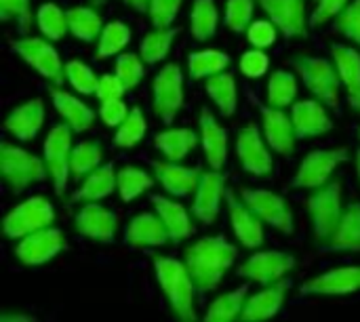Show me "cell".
<instances>
[{
    "mask_svg": "<svg viewBox=\"0 0 360 322\" xmlns=\"http://www.w3.org/2000/svg\"><path fill=\"white\" fill-rule=\"evenodd\" d=\"M297 95V80L291 72L285 70H276L270 74L268 86H266V97L268 103L274 108H287L293 103Z\"/></svg>",
    "mask_w": 360,
    "mask_h": 322,
    "instance_id": "60d3db41",
    "label": "cell"
},
{
    "mask_svg": "<svg viewBox=\"0 0 360 322\" xmlns=\"http://www.w3.org/2000/svg\"><path fill=\"white\" fill-rule=\"evenodd\" d=\"M359 137H360V129H359Z\"/></svg>",
    "mask_w": 360,
    "mask_h": 322,
    "instance_id": "6125c7cd",
    "label": "cell"
},
{
    "mask_svg": "<svg viewBox=\"0 0 360 322\" xmlns=\"http://www.w3.org/2000/svg\"><path fill=\"white\" fill-rule=\"evenodd\" d=\"M226 205H228V213H230V224L232 230L236 234V238L240 240L243 247L247 249H257L264 243V221L245 205V200L234 192H226Z\"/></svg>",
    "mask_w": 360,
    "mask_h": 322,
    "instance_id": "ffe728a7",
    "label": "cell"
},
{
    "mask_svg": "<svg viewBox=\"0 0 360 322\" xmlns=\"http://www.w3.org/2000/svg\"><path fill=\"white\" fill-rule=\"evenodd\" d=\"M143 59L141 55H135V53H122L118 55L116 59V65H114V74L124 82L127 91H133L141 80H143Z\"/></svg>",
    "mask_w": 360,
    "mask_h": 322,
    "instance_id": "bcb514c9",
    "label": "cell"
},
{
    "mask_svg": "<svg viewBox=\"0 0 360 322\" xmlns=\"http://www.w3.org/2000/svg\"><path fill=\"white\" fill-rule=\"evenodd\" d=\"M266 137L262 135L257 124H247L238 131L236 154L243 169L255 177H268L272 173V156L266 148Z\"/></svg>",
    "mask_w": 360,
    "mask_h": 322,
    "instance_id": "5bb4252c",
    "label": "cell"
},
{
    "mask_svg": "<svg viewBox=\"0 0 360 322\" xmlns=\"http://www.w3.org/2000/svg\"><path fill=\"white\" fill-rule=\"evenodd\" d=\"M335 30L360 46V0L348 2V6L338 15Z\"/></svg>",
    "mask_w": 360,
    "mask_h": 322,
    "instance_id": "681fc988",
    "label": "cell"
},
{
    "mask_svg": "<svg viewBox=\"0 0 360 322\" xmlns=\"http://www.w3.org/2000/svg\"><path fill=\"white\" fill-rule=\"evenodd\" d=\"M255 11V0H228L226 4V27L234 34L249 30Z\"/></svg>",
    "mask_w": 360,
    "mask_h": 322,
    "instance_id": "7dc6e473",
    "label": "cell"
},
{
    "mask_svg": "<svg viewBox=\"0 0 360 322\" xmlns=\"http://www.w3.org/2000/svg\"><path fill=\"white\" fill-rule=\"evenodd\" d=\"M262 131L268 141V146L281 154V156H291L295 152V141L297 133L293 127V118L283 112V108L274 105H262Z\"/></svg>",
    "mask_w": 360,
    "mask_h": 322,
    "instance_id": "2e32d148",
    "label": "cell"
},
{
    "mask_svg": "<svg viewBox=\"0 0 360 322\" xmlns=\"http://www.w3.org/2000/svg\"><path fill=\"white\" fill-rule=\"evenodd\" d=\"M356 291H360V266L335 268L302 285V295L338 297V295H350Z\"/></svg>",
    "mask_w": 360,
    "mask_h": 322,
    "instance_id": "e0dca14e",
    "label": "cell"
},
{
    "mask_svg": "<svg viewBox=\"0 0 360 322\" xmlns=\"http://www.w3.org/2000/svg\"><path fill=\"white\" fill-rule=\"evenodd\" d=\"M0 19L2 21H17L19 32L25 36L32 27L30 0H0Z\"/></svg>",
    "mask_w": 360,
    "mask_h": 322,
    "instance_id": "c3c4849f",
    "label": "cell"
},
{
    "mask_svg": "<svg viewBox=\"0 0 360 322\" xmlns=\"http://www.w3.org/2000/svg\"><path fill=\"white\" fill-rule=\"evenodd\" d=\"M124 4L137 13H148V6H150V0H124Z\"/></svg>",
    "mask_w": 360,
    "mask_h": 322,
    "instance_id": "6f0895ef",
    "label": "cell"
},
{
    "mask_svg": "<svg viewBox=\"0 0 360 322\" xmlns=\"http://www.w3.org/2000/svg\"><path fill=\"white\" fill-rule=\"evenodd\" d=\"M55 221V209L44 196H32L19 202L13 211L6 213L2 221V232L8 238H23L36 230H42Z\"/></svg>",
    "mask_w": 360,
    "mask_h": 322,
    "instance_id": "ba28073f",
    "label": "cell"
},
{
    "mask_svg": "<svg viewBox=\"0 0 360 322\" xmlns=\"http://www.w3.org/2000/svg\"><path fill=\"white\" fill-rule=\"evenodd\" d=\"M190 30L194 40L205 42L217 32V6L215 0H194L190 15Z\"/></svg>",
    "mask_w": 360,
    "mask_h": 322,
    "instance_id": "f35d334b",
    "label": "cell"
},
{
    "mask_svg": "<svg viewBox=\"0 0 360 322\" xmlns=\"http://www.w3.org/2000/svg\"><path fill=\"white\" fill-rule=\"evenodd\" d=\"M152 205H154L156 213L160 215V219L165 221L169 236H171V243L188 240L194 234L192 217L184 205L171 200L169 196H160V194H152Z\"/></svg>",
    "mask_w": 360,
    "mask_h": 322,
    "instance_id": "f546056e",
    "label": "cell"
},
{
    "mask_svg": "<svg viewBox=\"0 0 360 322\" xmlns=\"http://www.w3.org/2000/svg\"><path fill=\"white\" fill-rule=\"evenodd\" d=\"M127 93V86L124 82L116 76V74H105L99 78L97 82V91H95V97L99 101H110V99H122Z\"/></svg>",
    "mask_w": 360,
    "mask_h": 322,
    "instance_id": "11a10c76",
    "label": "cell"
},
{
    "mask_svg": "<svg viewBox=\"0 0 360 322\" xmlns=\"http://www.w3.org/2000/svg\"><path fill=\"white\" fill-rule=\"evenodd\" d=\"M230 65V55L217 49H205V51H194L188 57V74L192 80H202L211 78L219 72H224Z\"/></svg>",
    "mask_w": 360,
    "mask_h": 322,
    "instance_id": "e575fe53",
    "label": "cell"
},
{
    "mask_svg": "<svg viewBox=\"0 0 360 322\" xmlns=\"http://www.w3.org/2000/svg\"><path fill=\"white\" fill-rule=\"evenodd\" d=\"M11 51L21 57L34 72L46 78L53 84H63L65 80V65L59 59V53L51 42L36 36H23L19 40H11Z\"/></svg>",
    "mask_w": 360,
    "mask_h": 322,
    "instance_id": "8992f818",
    "label": "cell"
},
{
    "mask_svg": "<svg viewBox=\"0 0 360 322\" xmlns=\"http://www.w3.org/2000/svg\"><path fill=\"white\" fill-rule=\"evenodd\" d=\"M65 80L80 95H95L97 82H99V78L95 76V72L86 63H82L78 59H72V61L65 63Z\"/></svg>",
    "mask_w": 360,
    "mask_h": 322,
    "instance_id": "f6af8a7d",
    "label": "cell"
},
{
    "mask_svg": "<svg viewBox=\"0 0 360 322\" xmlns=\"http://www.w3.org/2000/svg\"><path fill=\"white\" fill-rule=\"evenodd\" d=\"M154 186V177L139 167H122L118 171V194L124 202L139 198Z\"/></svg>",
    "mask_w": 360,
    "mask_h": 322,
    "instance_id": "b9f144b4",
    "label": "cell"
},
{
    "mask_svg": "<svg viewBox=\"0 0 360 322\" xmlns=\"http://www.w3.org/2000/svg\"><path fill=\"white\" fill-rule=\"evenodd\" d=\"M184 0H150L148 15L154 27H171Z\"/></svg>",
    "mask_w": 360,
    "mask_h": 322,
    "instance_id": "f907efd6",
    "label": "cell"
},
{
    "mask_svg": "<svg viewBox=\"0 0 360 322\" xmlns=\"http://www.w3.org/2000/svg\"><path fill=\"white\" fill-rule=\"evenodd\" d=\"M295 268V257L291 253L285 251H259L253 253L240 268H238V276L247 278L251 283L257 285H272L283 281L291 270Z\"/></svg>",
    "mask_w": 360,
    "mask_h": 322,
    "instance_id": "7c38bea8",
    "label": "cell"
},
{
    "mask_svg": "<svg viewBox=\"0 0 360 322\" xmlns=\"http://www.w3.org/2000/svg\"><path fill=\"white\" fill-rule=\"evenodd\" d=\"M49 93H51V101H53L57 114L63 118V122L70 124V129L74 133H84V131H89L93 127L95 112L84 101H80L78 97H74L68 91L59 89L57 84L53 89H49Z\"/></svg>",
    "mask_w": 360,
    "mask_h": 322,
    "instance_id": "83f0119b",
    "label": "cell"
},
{
    "mask_svg": "<svg viewBox=\"0 0 360 322\" xmlns=\"http://www.w3.org/2000/svg\"><path fill=\"white\" fill-rule=\"evenodd\" d=\"M291 289V281L289 278H283L278 283H272L268 285L266 289H262L259 293L247 297V304L243 308V314H240V321L247 322H257V321H270L274 318L285 300H287V293Z\"/></svg>",
    "mask_w": 360,
    "mask_h": 322,
    "instance_id": "7402d4cb",
    "label": "cell"
},
{
    "mask_svg": "<svg viewBox=\"0 0 360 322\" xmlns=\"http://www.w3.org/2000/svg\"><path fill=\"white\" fill-rule=\"evenodd\" d=\"M131 110H127V103L122 99H110V101H101L99 108V116L105 122V127H120L124 122V118L129 116Z\"/></svg>",
    "mask_w": 360,
    "mask_h": 322,
    "instance_id": "9f6ffc18",
    "label": "cell"
},
{
    "mask_svg": "<svg viewBox=\"0 0 360 322\" xmlns=\"http://www.w3.org/2000/svg\"><path fill=\"white\" fill-rule=\"evenodd\" d=\"M36 23L44 38L49 40H61L70 27H68V15L53 2H44L36 11Z\"/></svg>",
    "mask_w": 360,
    "mask_h": 322,
    "instance_id": "7bdbcfd3",
    "label": "cell"
},
{
    "mask_svg": "<svg viewBox=\"0 0 360 322\" xmlns=\"http://www.w3.org/2000/svg\"><path fill=\"white\" fill-rule=\"evenodd\" d=\"M74 228L84 238H91L97 243H112L116 238L118 217L114 211L97 202H84V207L76 213Z\"/></svg>",
    "mask_w": 360,
    "mask_h": 322,
    "instance_id": "ac0fdd59",
    "label": "cell"
},
{
    "mask_svg": "<svg viewBox=\"0 0 360 322\" xmlns=\"http://www.w3.org/2000/svg\"><path fill=\"white\" fill-rule=\"evenodd\" d=\"M291 65L295 72L302 76L304 84L308 91L323 101L327 108H333L340 112V89H342V78L338 72V65L323 57H312V55H295L291 59Z\"/></svg>",
    "mask_w": 360,
    "mask_h": 322,
    "instance_id": "3957f363",
    "label": "cell"
},
{
    "mask_svg": "<svg viewBox=\"0 0 360 322\" xmlns=\"http://www.w3.org/2000/svg\"><path fill=\"white\" fill-rule=\"evenodd\" d=\"M116 188H118V173L114 169V162H105L84 177L82 186L72 194L70 202H97L108 198Z\"/></svg>",
    "mask_w": 360,
    "mask_h": 322,
    "instance_id": "f1b7e54d",
    "label": "cell"
},
{
    "mask_svg": "<svg viewBox=\"0 0 360 322\" xmlns=\"http://www.w3.org/2000/svg\"><path fill=\"white\" fill-rule=\"evenodd\" d=\"M268 17L287 38H306L308 36V17L306 0H257Z\"/></svg>",
    "mask_w": 360,
    "mask_h": 322,
    "instance_id": "d6986e66",
    "label": "cell"
},
{
    "mask_svg": "<svg viewBox=\"0 0 360 322\" xmlns=\"http://www.w3.org/2000/svg\"><path fill=\"white\" fill-rule=\"evenodd\" d=\"M0 321H34L32 316H21V314H2Z\"/></svg>",
    "mask_w": 360,
    "mask_h": 322,
    "instance_id": "680465c9",
    "label": "cell"
},
{
    "mask_svg": "<svg viewBox=\"0 0 360 322\" xmlns=\"http://www.w3.org/2000/svg\"><path fill=\"white\" fill-rule=\"evenodd\" d=\"M198 124H200L205 158L213 171H221L228 160V131L217 122L215 114L209 108L200 110Z\"/></svg>",
    "mask_w": 360,
    "mask_h": 322,
    "instance_id": "603a6c76",
    "label": "cell"
},
{
    "mask_svg": "<svg viewBox=\"0 0 360 322\" xmlns=\"http://www.w3.org/2000/svg\"><path fill=\"white\" fill-rule=\"evenodd\" d=\"M226 175L221 171H202L200 186L192 202V215L205 226H213L219 215V207L226 198Z\"/></svg>",
    "mask_w": 360,
    "mask_h": 322,
    "instance_id": "9a60e30c",
    "label": "cell"
},
{
    "mask_svg": "<svg viewBox=\"0 0 360 322\" xmlns=\"http://www.w3.org/2000/svg\"><path fill=\"white\" fill-rule=\"evenodd\" d=\"M344 211L346 209L342 205V181L325 183L310 194L308 213L312 219L314 240L319 245H327L331 240L344 217Z\"/></svg>",
    "mask_w": 360,
    "mask_h": 322,
    "instance_id": "5b68a950",
    "label": "cell"
},
{
    "mask_svg": "<svg viewBox=\"0 0 360 322\" xmlns=\"http://www.w3.org/2000/svg\"><path fill=\"white\" fill-rule=\"evenodd\" d=\"M238 67L247 78H262L270 67V57L264 53V49L253 46V49L243 53V57L238 61Z\"/></svg>",
    "mask_w": 360,
    "mask_h": 322,
    "instance_id": "f5cc1de1",
    "label": "cell"
},
{
    "mask_svg": "<svg viewBox=\"0 0 360 322\" xmlns=\"http://www.w3.org/2000/svg\"><path fill=\"white\" fill-rule=\"evenodd\" d=\"M0 175L13 194H21L32 183L44 181L49 177V169L44 160H40L38 156L8 141H2L0 143Z\"/></svg>",
    "mask_w": 360,
    "mask_h": 322,
    "instance_id": "277c9868",
    "label": "cell"
},
{
    "mask_svg": "<svg viewBox=\"0 0 360 322\" xmlns=\"http://www.w3.org/2000/svg\"><path fill=\"white\" fill-rule=\"evenodd\" d=\"M331 55L338 65L342 84L348 91V103L356 114H360V53L346 44H333Z\"/></svg>",
    "mask_w": 360,
    "mask_h": 322,
    "instance_id": "4316f807",
    "label": "cell"
},
{
    "mask_svg": "<svg viewBox=\"0 0 360 322\" xmlns=\"http://www.w3.org/2000/svg\"><path fill=\"white\" fill-rule=\"evenodd\" d=\"M291 118H293L297 139L319 137V135H325V133H329L333 129V122H331L323 101L304 99V101L293 103Z\"/></svg>",
    "mask_w": 360,
    "mask_h": 322,
    "instance_id": "d4e9b609",
    "label": "cell"
},
{
    "mask_svg": "<svg viewBox=\"0 0 360 322\" xmlns=\"http://www.w3.org/2000/svg\"><path fill=\"white\" fill-rule=\"evenodd\" d=\"M245 205L270 228L291 236L295 226H293V211L287 205V200L274 192L268 190H251V188H243L238 194Z\"/></svg>",
    "mask_w": 360,
    "mask_h": 322,
    "instance_id": "30bf717a",
    "label": "cell"
},
{
    "mask_svg": "<svg viewBox=\"0 0 360 322\" xmlns=\"http://www.w3.org/2000/svg\"><path fill=\"white\" fill-rule=\"evenodd\" d=\"M131 40V30L122 23V21H110L103 25L101 36L97 40V53L95 59H108L112 55H118Z\"/></svg>",
    "mask_w": 360,
    "mask_h": 322,
    "instance_id": "ab89813d",
    "label": "cell"
},
{
    "mask_svg": "<svg viewBox=\"0 0 360 322\" xmlns=\"http://www.w3.org/2000/svg\"><path fill=\"white\" fill-rule=\"evenodd\" d=\"M356 173H359V179H360V148L356 150Z\"/></svg>",
    "mask_w": 360,
    "mask_h": 322,
    "instance_id": "91938a15",
    "label": "cell"
},
{
    "mask_svg": "<svg viewBox=\"0 0 360 322\" xmlns=\"http://www.w3.org/2000/svg\"><path fill=\"white\" fill-rule=\"evenodd\" d=\"M177 34H179V27H173V25L171 27H156V30L148 32L141 40V46H139L141 59L148 65L160 63L169 55Z\"/></svg>",
    "mask_w": 360,
    "mask_h": 322,
    "instance_id": "8d00e7d4",
    "label": "cell"
},
{
    "mask_svg": "<svg viewBox=\"0 0 360 322\" xmlns=\"http://www.w3.org/2000/svg\"><path fill=\"white\" fill-rule=\"evenodd\" d=\"M101 160H103V146L99 141H93V139L80 141L78 146L72 148V158H70L72 177L80 181L91 171H95L101 165Z\"/></svg>",
    "mask_w": 360,
    "mask_h": 322,
    "instance_id": "74e56055",
    "label": "cell"
},
{
    "mask_svg": "<svg viewBox=\"0 0 360 322\" xmlns=\"http://www.w3.org/2000/svg\"><path fill=\"white\" fill-rule=\"evenodd\" d=\"M350 0H319L316 2V8L310 17V25L312 27H319V25H325L327 21H331L333 17H338L346 6H348Z\"/></svg>",
    "mask_w": 360,
    "mask_h": 322,
    "instance_id": "db71d44e",
    "label": "cell"
},
{
    "mask_svg": "<svg viewBox=\"0 0 360 322\" xmlns=\"http://www.w3.org/2000/svg\"><path fill=\"white\" fill-rule=\"evenodd\" d=\"M152 108L154 114L171 124L184 108V72L177 63H167L154 78L152 84Z\"/></svg>",
    "mask_w": 360,
    "mask_h": 322,
    "instance_id": "9c48e42d",
    "label": "cell"
},
{
    "mask_svg": "<svg viewBox=\"0 0 360 322\" xmlns=\"http://www.w3.org/2000/svg\"><path fill=\"white\" fill-rule=\"evenodd\" d=\"M186 266L194 278L196 291L211 293L215 291L224 274L234 266L238 249L226 240V236H205L186 249Z\"/></svg>",
    "mask_w": 360,
    "mask_h": 322,
    "instance_id": "6da1fadb",
    "label": "cell"
},
{
    "mask_svg": "<svg viewBox=\"0 0 360 322\" xmlns=\"http://www.w3.org/2000/svg\"><path fill=\"white\" fill-rule=\"evenodd\" d=\"M89 2H91V6H101L105 0H89Z\"/></svg>",
    "mask_w": 360,
    "mask_h": 322,
    "instance_id": "94428289",
    "label": "cell"
},
{
    "mask_svg": "<svg viewBox=\"0 0 360 322\" xmlns=\"http://www.w3.org/2000/svg\"><path fill=\"white\" fill-rule=\"evenodd\" d=\"M124 240L131 249H148L167 245L171 236L158 213H139L129 221Z\"/></svg>",
    "mask_w": 360,
    "mask_h": 322,
    "instance_id": "cb8c5ba5",
    "label": "cell"
},
{
    "mask_svg": "<svg viewBox=\"0 0 360 322\" xmlns=\"http://www.w3.org/2000/svg\"><path fill=\"white\" fill-rule=\"evenodd\" d=\"M276 34H278V27L272 19L270 21L257 19V21H251V25L247 30V40L251 42V46L268 49L276 42Z\"/></svg>",
    "mask_w": 360,
    "mask_h": 322,
    "instance_id": "816d5d0a",
    "label": "cell"
},
{
    "mask_svg": "<svg viewBox=\"0 0 360 322\" xmlns=\"http://www.w3.org/2000/svg\"><path fill=\"white\" fill-rule=\"evenodd\" d=\"M207 95L217 105L219 114L224 118H230L236 114L238 108V91L236 80L230 72H219L211 78H207Z\"/></svg>",
    "mask_w": 360,
    "mask_h": 322,
    "instance_id": "d6a6232c",
    "label": "cell"
},
{
    "mask_svg": "<svg viewBox=\"0 0 360 322\" xmlns=\"http://www.w3.org/2000/svg\"><path fill=\"white\" fill-rule=\"evenodd\" d=\"M44 122V103L40 97L17 105L4 120V129L19 141H32Z\"/></svg>",
    "mask_w": 360,
    "mask_h": 322,
    "instance_id": "484cf974",
    "label": "cell"
},
{
    "mask_svg": "<svg viewBox=\"0 0 360 322\" xmlns=\"http://www.w3.org/2000/svg\"><path fill=\"white\" fill-rule=\"evenodd\" d=\"M198 143V137L192 129H167L154 137L156 150L171 162H181Z\"/></svg>",
    "mask_w": 360,
    "mask_h": 322,
    "instance_id": "1f68e13d",
    "label": "cell"
},
{
    "mask_svg": "<svg viewBox=\"0 0 360 322\" xmlns=\"http://www.w3.org/2000/svg\"><path fill=\"white\" fill-rule=\"evenodd\" d=\"M350 158V152L348 148H333V150H314L310 152L295 177H293V188H300V190H316L321 186H325L331 177V173Z\"/></svg>",
    "mask_w": 360,
    "mask_h": 322,
    "instance_id": "8fae6325",
    "label": "cell"
},
{
    "mask_svg": "<svg viewBox=\"0 0 360 322\" xmlns=\"http://www.w3.org/2000/svg\"><path fill=\"white\" fill-rule=\"evenodd\" d=\"M152 169L156 173L158 183L169 192V196H190L198 190L200 186V177L202 171L200 167H181L179 162H171V160H152Z\"/></svg>",
    "mask_w": 360,
    "mask_h": 322,
    "instance_id": "44dd1931",
    "label": "cell"
},
{
    "mask_svg": "<svg viewBox=\"0 0 360 322\" xmlns=\"http://www.w3.org/2000/svg\"><path fill=\"white\" fill-rule=\"evenodd\" d=\"M249 297V285L238 287L236 291H230L221 297H217L211 306L209 312L205 314L207 322H232L240 321L243 308Z\"/></svg>",
    "mask_w": 360,
    "mask_h": 322,
    "instance_id": "d590c367",
    "label": "cell"
},
{
    "mask_svg": "<svg viewBox=\"0 0 360 322\" xmlns=\"http://www.w3.org/2000/svg\"><path fill=\"white\" fill-rule=\"evenodd\" d=\"M63 249H65V238L61 230L46 226L42 230H36L19 238V245L15 247V257L23 266H42L55 259Z\"/></svg>",
    "mask_w": 360,
    "mask_h": 322,
    "instance_id": "4fadbf2b",
    "label": "cell"
},
{
    "mask_svg": "<svg viewBox=\"0 0 360 322\" xmlns=\"http://www.w3.org/2000/svg\"><path fill=\"white\" fill-rule=\"evenodd\" d=\"M65 15H68V27L74 38L82 42L99 40L103 30V19L95 11V6H72L65 11Z\"/></svg>",
    "mask_w": 360,
    "mask_h": 322,
    "instance_id": "836d02e7",
    "label": "cell"
},
{
    "mask_svg": "<svg viewBox=\"0 0 360 322\" xmlns=\"http://www.w3.org/2000/svg\"><path fill=\"white\" fill-rule=\"evenodd\" d=\"M154 272H156V281L173 310V314L179 321L194 322L196 310H194V278L186 266V262L173 259V257H165V255H154Z\"/></svg>",
    "mask_w": 360,
    "mask_h": 322,
    "instance_id": "7a4b0ae2",
    "label": "cell"
},
{
    "mask_svg": "<svg viewBox=\"0 0 360 322\" xmlns=\"http://www.w3.org/2000/svg\"><path fill=\"white\" fill-rule=\"evenodd\" d=\"M146 129H148V122H146V116H143L141 108H133L129 112V116L124 118V122L118 127V131L114 135V146L122 148V150L135 148L143 139Z\"/></svg>",
    "mask_w": 360,
    "mask_h": 322,
    "instance_id": "ee69618b",
    "label": "cell"
},
{
    "mask_svg": "<svg viewBox=\"0 0 360 322\" xmlns=\"http://www.w3.org/2000/svg\"><path fill=\"white\" fill-rule=\"evenodd\" d=\"M72 129L68 122L55 124L44 139V165L49 169V177L53 181L55 194L63 198L68 179L72 175L70 158H72Z\"/></svg>",
    "mask_w": 360,
    "mask_h": 322,
    "instance_id": "52a82bcc",
    "label": "cell"
},
{
    "mask_svg": "<svg viewBox=\"0 0 360 322\" xmlns=\"http://www.w3.org/2000/svg\"><path fill=\"white\" fill-rule=\"evenodd\" d=\"M325 249L338 253H360V202L346 207L344 217Z\"/></svg>",
    "mask_w": 360,
    "mask_h": 322,
    "instance_id": "4dcf8cb0",
    "label": "cell"
}]
</instances>
